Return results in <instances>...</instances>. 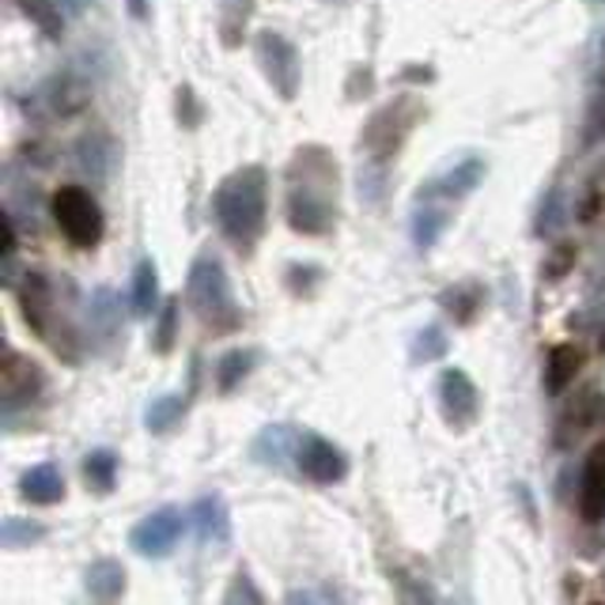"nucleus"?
I'll use <instances>...</instances> for the list:
<instances>
[{"mask_svg":"<svg viewBox=\"0 0 605 605\" xmlns=\"http://www.w3.org/2000/svg\"><path fill=\"white\" fill-rule=\"evenodd\" d=\"M20 492H23V500L42 503V507L61 503L65 500V477H61V469L53 466V461H39V466H31L23 474Z\"/></svg>","mask_w":605,"mask_h":605,"instance_id":"nucleus-10","label":"nucleus"},{"mask_svg":"<svg viewBox=\"0 0 605 605\" xmlns=\"http://www.w3.org/2000/svg\"><path fill=\"white\" fill-rule=\"evenodd\" d=\"M182 408H185V397L182 394H163V397H156V402L148 405V413H145V424H148V432H171L174 428V421L182 416Z\"/></svg>","mask_w":605,"mask_h":605,"instance_id":"nucleus-19","label":"nucleus"},{"mask_svg":"<svg viewBox=\"0 0 605 605\" xmlns=\"http://www.w3.org/2000/svg\"><path fill=\"white\" fill-rule=\"evenodd\" d=\"M583 363V352L575 349V344H556L553 352H549V368H545V386L560 394V390L567 386V382L575 379V371H580Z\"/></svg>","mask_w":605,"mask_h":605,"instance_id":"nucleus-16","label":"nucleus"},{"mask_svg":"<svg viewBox=\"0 0 605 605\" xmlns=\"http://www.w3.org/2000/svg\"><path fill=\"white\" fill-rule=\"evenodd\" d=\"M439 405H443V416L454 428H466V424L477 421V386L469 382L466 371L458 368H447L439 379Z\"/></svg>","mask_w":605,"mask_h":605,"instance_id":"nucleus-8","label":"nucleus"},{"mask_svg":"<svg viewBox=\"0 0 605 605\" xmlns=\"http://www.w3.org/2000/svg\"><path fill=\"white\" fill-rule=\"evenodd\" d=\"M15 251V227H12V220L4 216V254H12Z\"/></svg>","mask_w":605,"mask_h":605,"instance_id":"nucleus-28","label":"nucleus"},{"mask_svg":"<svg viewBox=\"0 0 605 605\" xmlns=\"http://www.w3.org/2000/svg\"><path fill=\"white\" fill-rule=\"evenodd\" d=\"M212 216L224 238L238 251H254L269 216V178L262 167H238L212 193Z\"/></svg>","mask_w":605,"mask_h":605,"instance_id":"nucleus-2","label":"nucleus"},{"mask_svg":"<svg viewBox=\"0 0 605 605\" xmlns=\"http://www.w3.org/2000/svg\"><path fill=\"white\" fill-rule=\"evenodd\" d=\"M156 302H159V273L156 262L145 257L132 273V315L137 318H151L156 315Z\"/></svg>","mask_w":605,"mask_h":605,"instance_id":"nucleus-14","label":"nucleus"},{"mask_svg":"<svg viewBox=\"0 0 605 605\" xmlns=\"http://www.w3.org/2000/svg\"><path fill=\"white\" fill-rule=\"evenodd\" d=\"M224 602H262V591H254V586H251V575H243V572H238L235 575V583H231V591L224 594Z\"/></svg>","mask_w":605,"mask_h":605,"instance_id":"nucleus-26","label":"nucleus"},{"mask_svg":"<svg viewBox=\"0 0 605 605\" xmlns=\"http://www.w3.org/2000/svg\"><path fill=\"white\" fill-rule=\"evenodd\" d=\"M126 4H129L132 20H145V15H148V0H126Z\"/></svg>","mask_w":605,"mask_h":605,"instance_id":"nucleus-27","label":"nucleus"},{"mask_svg":"<svg viewBox=\"0 0 605 605\" xmlns=\"http://www.w3.org/2000/svg\"><path fill=\"white\" fill-rule=\"evenodd\" d=\"M480 178H485V163L480 159H466V163H458L454 171H447L443 178H435L428 182V198H447V201H458L466 198V193H474L480 185Z\"/></svg>","mask_w":605,"mask_h":605,"instance_id":"nucleus-12","label":"nucleus"},{"mask_svg":"<svg viewBox=\"0 0 605 605\" xmlns=\"http://www.w3.org/2000/svg\"><path fill=\"white\" fill-rule=\"evenodd\" d=\"M190 527H193V533H198L201 545H227V541H231L227 503L220 500L216 492L201 496V500L190 507Z\"/></svg>","mask_w":605,"mask_h":605,"instance_id":"nucleus-9","label":"nucleus"},{"mask_svg":"<svg viewBox=\"0 0 605 605\" xmlns=\"http://www.w3.org/2000/svg\"><path fill=\"white\" fill-rule=\"evenodd\" d=\"M220 15H224V42L235 46L238 31H243L246 15H251V0H220Z\"/></svg>","mask_w":605,"mask_h":605,"instance_id":"nucleus-23","label":"nucleus"},{"mask_svg":"<svg viewBox=\"0 0 605 605\" xmlns=\"http://www.w3.org/2000/svg\"><path fill=\"white\" fill-rule=\"evenodd\" d=\"M254 53H257V65H262L265 79L277 87V95L284 103H291L299 95V79H302V61L296 46L284 39L280 31H257L254 39Z\"/></svg>","mask_w":605,"mask_h":605,"instance_id":"nucleus-5","label":"nucleus"},{"mask_svg":"<svg viewBox=\"0 0 605 605\" xmlns=\"http://www.w3.org/2000/svg\"><path fill=\"white\" fill-rule=\"evenodd\" d=\"M84 477H87V485L95 488V492H110L114 488V480H118V454L114 450H92L84 458Z\"/></svg>","mask_w":605,"mask_h":605,"instance_id":"nucleus-17","label":"nucleus"},{"mask_svg":"<svg viewBox=\"0 0 605 605\" xmlns=\"http://www.w3.org/2000/svg\"><path fill=\"white\" fill-rule=\"evenodd\" d=\"M42 527H34V522H23V519H4V527H0V545L4 549H23L31 545V541L42 538Z\"/></svg>","mask_w":605,"mask_h":605,"instance_id":"nucleus-21","label":"nucleus"},{"mask_svg":"<svg viewBox=\"0 0 605 605\" xmlns=\"http://www.w3.org/2000/svg\"><path fill=\"white\" fill-rule=\"evenodd\" d=\"M443 227H447V216H443L439 209L416 212V220H413V238H416V246H421V251H428V246H435V238L443 235Z\"/></svg>","mask_w":605,"mask_h":605,"instance_id":"nucleus-20","label":"nucleus"},{"mask_svg":"<svg viewBox=\"0 0 605 605\" xmlns=\"http://www.w3.org/2000/svg\"><path fill=\"white\" fill-rule=\"evenodd\" d=\"M87 594H92L95 602H118L121 594H126V567L110 556L95 560V564L87 567Z\"/></svg>","mask_w":605,"mask_h":605,"instance_id":"nucleus-13","label":"nucleus"},{"mask_svg":"<svg viewBox=\"0 0 605 605\" xmlns=\"http://www.w3.org/2000/svg\"><path fill=\"white\" fill-rule=\"evenodd\" d=\"M185 302L193 307V315L209 326H235L238 322V307L235 296H231L227 273L220 265V257L201 254L198 262L190 265V280H185Z\"/></svg>","mask_w":605,"mask_h":605,"instance_id":"nucleus-3","label":"nucleus"},{"mask_svg":"<svg viewBox=\"0 0 605 605\" xmlns=\"http://www.w3.org/2000/svg\"><path fill=\"white\" fill-rule=\"evenodd\" d=\"M447 315L454 318V322H469V318H474V310L480 307V302H485V296H480V288H474V284H469V288H458V291H450L447 299Z\"/></svg>","mask_w":605,"mask_h":605,"instance_id":"nucleus-22","label":"nucleus"},{"mask_svg":"<svg viewBox=\"0 0 605 605\" xmlns=\"http://www.w3.org/2000/svg\"><path fill=\"white\" fill-rule=\"evenodd\" d=\"M254 363H257V352H254V349H235V352H227L224 360H220V368H216V386L224 390V394H231V390H235L238 382L251 375Z\"/></svg>","mask_w":605,"mask_h":605,"instance_id":"nucleus-18","label":"nucleus"},{"mask_svg":"<svg viewBox=\"0 0 605 605\" xmlns=\"http://www.w3.org/2000/svg\"><path fill=\"white\" fill-rule=\"evenodd\" d=\"M296 432L288 428V424H269L262 435H257L254 443V458L265 461V466H280L284 458H288V450L296 447Z\"/></svg>","mask_w":605,"mask_h":605,"instance_id":"nucleus-15","label":"nucleus"},{"mask_svg":"<svg viewBox=\"0 0 605 605\" xmlns=\"http://www.w3.org/2000/svg\"><path fill=\"white\" fill-rule=\"evenodd\" d=\"M443 352H447V337H443L435 326L416 333V344H413V360L416 363H432V360H439Z\"/></svg>","mask_w":605,"mask_h":605,"instance_id":"nucleus-24","label":"nucleus"},{"mask_svg":"<svg viewBox=\"0 0 605 605\" xmlns=\"http://www.w3.org/2000/svg\"><path fill=\"white\" fill-rule=\"evenodd\" d=\"M288 224L302 235H322L337 212V163L322 148H299L288 167Z\"/></svg>","mask_w":605,"mask_h":605,"instance_id":"nucleus-1","label":"nucleus"},{"mask_svg":"<svg viewBox=\"0 0 605 605\" xmlns=\"http://www.w3.org/2000/svg\"><path fill=\"white\" fill-rule=\"evenodd\" d=\"M296 461L315 485H333L349 474V458H344L341 447H333L322 435H302L296 443Z\"/></svg>","mask_w":605,"mask_h":605,"instance_id":"nucleus-7","label":"nucleus"},{"mask_svg":"<svg viewBox=\"0 0 605 605\" xmlns=\"http://www.w3.org/2000/svg\"><path fill=\"white\" fill-rule=\"evenodd\" d=\"M185 522H190V514H182L178 507H159V511L145 514V519L132 527L129 545L137 549L140 556L163 560V556L174 553V545H178V538H182Z\"/></svg>","mask_w":605,"mask_h":605,"instance_id":"nucleus-6","label":"nucleus"},{"mask_svg":"<svg viewBox=\"0 0 605 605\" xmlns=\"http://www.w3.org/2000/svg\"><path fill=\"white\" fill-rule=\"evenodd\" d=\"M580 514L586 522L605 519V447H598L586 458L583 469V492H580Z\"/></svg>","mask_w":605,"mask_h":605,"instance_id":"nucleus-11","label":"nucleus"},{"mask_svg":"<svg viewBox=\"0 0 605 605\" xmlns=\"http://www.w3.org/2000/svg\"><path fill=\"white\" fill-rule=\"evenodd\" d=\"M53 220L65 231V238L79 251H92L103 238V209L84 185H61L53 193Z\"/></svg>","mask_w":605,"mask_h":605,"instance_id":"nucleus-4","label":"nucleus"},{"mask_svg":"<svg viewBox=\"0 0 605 605\" xmlns=\"http://www.w3.org/2000/svg\"><path fill=\"white\" fill-rule=\"evenodd\" d=\"M178 307H182V299L163 302V315H159V329H156V352H171L174 329H178Z\"/></svg>","mask_w":605,"mask_h":605,"instance_id":"nucleus-25","label":"nucleus"}]
</instances>
